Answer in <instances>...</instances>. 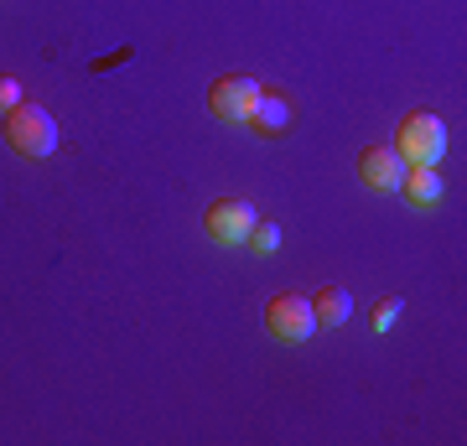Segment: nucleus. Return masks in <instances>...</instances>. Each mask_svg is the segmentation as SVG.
Segmentation results:
<instances>
[{
	"label": "nucleus",
	"mask_w": 467,
	"mask_h": 446,
	"mask_svg": "<svg viewBox=\"0 0 467 446\" xmlns=\"http://www.w3.org/2000/svg\"><path fill=\"white\" fill-rule=\"evenodd\" d=\"M260 94H265L260 78H250V73H223V78L208 88V109H213V119H223V125H250Z\"/></svg>",
	"instance_id": "nucleus-3"
},
{
	"label": "nucleus",
	"mask_w": 467,
	"mask_h": 446,
	"mask_svg": "<svg viewBox=\"0 0 467 446\" xmlns=\"http://www.w3.org/2000/svg\"><path fill=\"white\" fill-rule=\"evenodd\" d=\"M254 218H260V213H254V202H244V198H218V202H208L202 229H208V239L239 249V244H250Z\"/></svg>",
	"instance_id": "nucleus-5"
},
{
	"label": "nucleus",
	"mask_w": 467,
	"mask_h": 446,
	"mask_svg": "<svg viewBox=\"0 0 467 446\" xmlns=\"http://www.w3.org/2000/svg\"><path fill=\"white\" fill-rule=\"evenodd\" d=\"M400 192L416 202V208H431V202L441 198V171H436V166H405Z\"/></svg>",
	"instance_id": "nucleus-8"
},
{
	"label": "nucleus",
	"mask_w": 467,
	"mask_h": 446,
	"mask_svg": "<svg viewBox=\"0 0 467 446\" xmlns=\"http://www.w3.org/2000/svg\"><path fill=\"white\" fill-rule=\"evenodd\" d=\"M395 150H400L405 166H436L447 156V125H441L431 109H410V115L395 125Z\"/></svg>",
	"instance_id": "nucleus-1"
},
{
	"label": "nucleus",
	"mask_w": 467,
	"mask_h": 446,
	"mask_svg": "<svg viewBox=\"0 0 467 446\" xmlns=\"http://www.w3.org/2000/svg\"><path fill=\"white\" fill-rule=\"evenodd\" d=\"M5 140H11L21 156L42 161V156H52V150H57V119H52V109L21 99L16 109H5Z\"/></svg>",
	"instance_id": "nucleus-2"
},
{
	"label": "nucleus",
	"mask_w": 467,
	"mask_h": 446,
	"mask_svg": "<svg viewBox=\"0 0 467 446\" xmlns=\"http://www.w3.org/2000/svg\"><path fill=\"white\" fill-rule=\"evenodd\" d=\"M400 312H405V301H400V296H384V301H374V332H389Z\"/></svg>",
	"instance_id": "nucleus-11"
},
{
	"label": "nucleus",
	"mask_w": 467,
	"mask_h": 446,
	"mask_svg": "<svg viewBox=\"0 0 467 446\" xmlns=\"http://www.w3.org/2000/svg\"><path fill=\"white\" fill-rule=\"evenodd\" d=\"M358 177H364V187H374V192H395L405 177V161L395 146H364L358 150Z\"/></svg>",
	"instance_id": "nucleus-6"
},
{
	"label": "nucleus",
	"mask_w": 467,
	"mask_h": 446,
	"mask_svg": "<svg viewBox=\"0 0 467 446\" xmlns=\"http://www.w3.org/2000/svg\"><path fill=\"white\" fill-rule=\"evenodd\" d=\"M312 312H317V327H343L353 316V296L343 285H322L317 296H312Z\"/></svg>",
	"instance_id": "nucleus-9"
},
{
	"label": "nucleus",
	"mask_w": 467,
	"mask_h": 446,
	"mask_svg": "<svg viewBox=\"0 0 467 446\" xmlns=\"http://www.w3.org/2000/svg\"><path fill=\"white\" fill-rule=\"evenodd\" d=\"M250 249H254V254H275V249H281V223H270V218H254Z\"/></svg>",
	"instance_id": "nucleus-10"
},
{
	"label": "nucleus",
	"mask_w": 467,
	"mask_h": 446,
	"mask_svg": "<svg viewBox=\"0 0 467 446\" xmlns=\"http://www.w3.org/2000/svg\"><path fill=\"white\" fill-rule=\"evenodd\" d=\"M265 327L281 337V343H306V337H317V312H312V296H296V291H281V296H270L265 306Z\"/></svg>",
	"instance_id": "nucleus-4"
},
{
	"label": "nucleus",
	"mask_w": 467,
	"mask_h": 446,
	"mask_svg": "<svg viewBox=\"0 0 467 446\" xmlns=\"http://www.w3.org/2000/svg\"><path fill=\"white\" fill-rule=\"evenodd\" d=\"M16 104H21V78L0 73V115H5V109H16Z\"/></svg>",
	"instance_id": "nucleus-12"
},
{
	"label": "nucleus",
	"mask_w": 467,
	"mask_h": 446,
	"mask_svg": "<svg viewBox=\"0 0 467 446\" xmlns=\"http://www.w3.org/2000/svg\"><path fill=\"white\" fill-rule=\"evenodd\" d=\"M250 125H254V135H265V140L285 135V130H291V99H285V94H260Z\"/></svg>",
	"instance_id": "nucleus-7"
}]
</instances>
